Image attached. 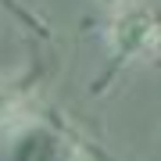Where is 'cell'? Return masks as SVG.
Returning a JSON list of instances; mask_svg holds the SVG:
<instances>
[{"label":"cell","mask_w":161,"mask_h":161,"mask_svg":"<svg viewBox=\"0 0 161 161\" xmlns=\"http://www.w3.org/2000/svg\"><path fill=\"white\" fill-rule=\"evenodd\" d=\"M104 47H108V68L97 75L93 93L108 90V82L129 64L150 61L161 50V14L150 11L147 4H125L111 11L108 25H104Z\"/></svg>","instance_id":"1"},{"label":"cell","mask_w":161,"mask_h":161,"mask_svg":"<svg viewBox=\"0 0 161 161\" xmlns=\"http://www.w3.org/2000/svg\"><path fill=\"white\" fill-rule=\"evenodd\" d=\"M7 161H79V154H75V143L64 132L40 125V122H29L14 132Z\"/></svg>","instance_id":"2"},{"label":"cell","mask_w":161,"mask_h":161,"mask_svg":"<svg viewBox=\"0 0 161 161\" xmlns=\"http://www.w3.org/2000/svg\"><path fill=\"white\" fill-rule=\"evenodd\" d=\"M18 111H22V93L0 82V129L11 125V122L18 118Z\"/></svg>","instance_id":"3"},{"label":"cell","mask_w":161,"mask_h":161,"mask_svg":"<svg viewBox=\"0 0 161 161\" xmlns=\"http://www.w3.org/2000/svg\"><path fill=\"white\" fill-rule=\"evenodd\" d=\"M104 7H111V11H118V7H125V4H136V0H100Z\"/></svg>","instance_id":"4"}]
</instances>
